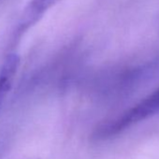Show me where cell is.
I'll return each mask as SVG.
<instances>
[{
  "mask_svg": "<svg viewBox=\"0 0 159 159\" xmlns=\"http://www.w3.org/2000/svg\"><path fill=\"white\" fill-rule=\"evenodd\" d=\"M159 113V88L115 118L104 123L97 131L99 139L112 138L129 127Z\"/></svg>",
  "mask_w": 159,
  "mask_h": 159,
  "instance_id": "1",
  "label": "cell"
},
{
  "mask_svg": "<svg viewBox=\"0 0 159 159\" xmlns=\"http://www.w3.org/2000/svg\"><path fill=\"white\" fill-rule=\"evenodd\" d=\"M20 59L15 54H11L6 59L0 71V106L11 88L15 74L18 70Z\"/></svg>",
  "mask_w": 159,
  "mask_h": 159,
  "instance_id": "2",
  "label": "cell"
}]
</instances>
